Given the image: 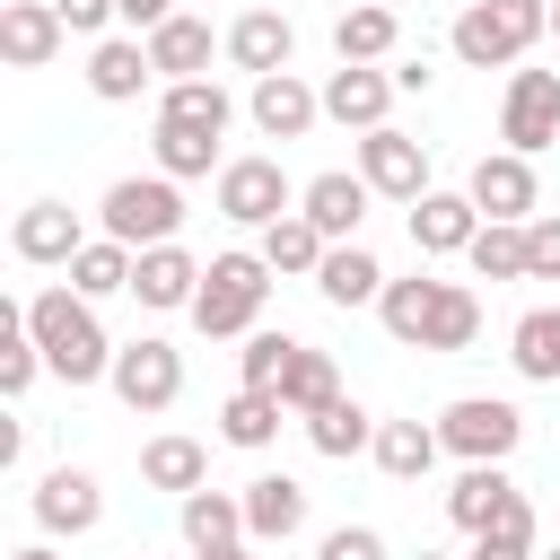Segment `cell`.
<instances>
[{
  "instance_id": "15",
  "label": "cell",
  "mask_w": 560,
  "mask_h": 560,
  "mask_svg": "<svg viewBox=\"0 0 560 560\" xmlns=\"http://www.w3.org/2000/svg\"><path fill=\"white\" fill-rule=\"evenodd\" d=\"M385 105H394V79H385V70H368V61H341V70L324 79V114H332V122H350V131H376V122H385Z\"/></svg>"
},
{
  "instance_id": "7",
  "label": "cell",
  "mask_w": 560,
  "mask_h": 560,
  "mask_svg": "<svg viewBox=\"0 0 560 560\" xmlns=\"http://www.w3.org/2000/svg\"><path fill=\"white\" fill-rule=\"evenodd\" d=\"M219 210H228L236 228H271L280 210H298V192H289L280 158H228V166H219Z\"/></svg>"
},
{
  "instance_id": "36",
  "label": "cell",
  "mask_w": 560,
  "mask_h": 560,
  "mask_svg": "<svg viewBox=\"0 0 560 560\" xmlns=\"http://www.w3.org/2000/svg\"><path fill=\"white\" fill-rule=\"evenodd\" d=\"M306 438H315V455H332V464H341V455H359V446H376V429H368V411H359L350 394H332V402L306 420Z\"/></svg>"
},
{
  "instance_id": "41",
  "label": "cell",
  "mask_w": 560,
  "mask_h": 560,
  "mask_svg": "<svg viewBox=\"0 0 560 560\" xmlns=\"http://www.w3.org/2000/svg\"><path fill=\"white\" fill-rule=\"evenodd\" d=\"M35 368H44V341H35V332H26V306H18V315H9V324H0V394H9V402H18V394H26V385H35Z\"/></svg>"
},
{
  "instance_id": "24",
  "label": "cell",
  "mask_w": 560,
  "mask_h": 560,
  "mask_svg": "<svg viewBox=\"0 0 560 560\" xmlns=\"http://www.w3.org/2000/svg\"><path fill=\"white\" fill-rule=\"evenodd\" d=\"M508 499H516V481H508L499 464H464V472H455V490H446V516H455L464 534H481Z\"/></svg>"
},
{
  "instance_id": "47",
  "label": "cell",
  "mask_w": 560,
  "mask_h": 560,
  "mask_svg": "<svg viewBox=\"0 0 560 560\" xmlns=\"http://www.w3.org/2000/svg\"><path fill=\"white\" fill-rule=\"evenodd\" d=\"M201 560H254V551H245V542H228V551H201Z\"/></svg>"
},
{
  "instance_id": "30",
  "label": "cell",
  "mask_w": 560,
  "mask_h": 560,
  "mask_svg": "<svg viewBox=\"0 0 560 560\" xmlns=\"http://www.w3.org/2000/svg\"><path fill=\"white\" fill-rule=\"evenodd\" d=\"M228 88L219 79H166V96H158V122H192V131H228Z\"/></svg>"
},
{
  "instance_id": "29",
  "label": "cell",
  "mask_w": 560,
  "mask_h": 560,
  "mask_svg": "<svg viewBox=\"0 0 560 560\" xmlns=\"http://www.w3.org/2000/svg\"><path fill=\"white\" fill-rule=\"evenodd\" d=\"M149 61H158L166 79H201V70H210V26L175 9V18H166V26L149 35Z\"/></svg>"
},
{
  "instance_id": "40",
  "label": "cell",
  "mask_w": 560,
  "mask_h": 560,
  "mask_svg": "<svg viewBox=\"0 0 560 560\" xmlns=\"http://www.w3.org/2000/svg\"><path fill=\"white\" fill-rule=\"evenodd\" d=\"M472 332H481V298L472 289H438V315H429V341L420 350H472Z\"/></svg>"
},
{
  "instance_id": "46",
  "label": "cell",
  "mask_w": 560,
  "mask_h": 560,
  "mask_svg": "<svg viewBox=\"0 0 560 560\" xmlns=\"http://www.w3.org/2000/svg\"><path fill=\"white\" fill-rule=\"evenodd\" d=\"M122 9V26H140V35H158L166 18H175V0H114Z\"/></svg>"
},
{
  "instance_id": "14",
  "label": "cell",
  "mask_w": 560,
  "mask_h": 560,
  "mask_svg": "<svg viewBox=\"0 0 560 560\" xmlns=\"http://www.w3.org/2000/svg\"><path fill=\"white\" fill-rule=\"evenodd\" d=\"M289 52H298V26H289L280 9H245V18L228 26V61H236V70H254V79L289 70Z\"/></svg>"
},
{
  "instance_id": "33",
  "label": "cell",
  "mask_w": 560,
  "mask_h": 560,
  "mask_svg": "<svg viewBox=\"0 0 560 560\" xmlns=\"http://www.w3.org/2000/svg\"><path fill=\"white\" fill-rule=\"evenodd\" d=\"M394 35H402L394 9H341V18H332V52H341V61H385Z\"/></svg>"
},
{
  "instance_id": "11",
  "label": "cell",
  "mask_w": 560,
  "mask_h": 560,
  "mask_svg": "<svg viewBox=\"0 0 560 560\" xmlns=\"http://www.w3.org/2000/svg\"><path fill=\"white\" fill-rule=\"evenodd\" d=\"M61 9L52 0H9L0 9V52H9V70H44L52 52H61Z\"/></svg>"
},
{
  "instance_id": "3",
  "label": "cell",
  "mask_w": 560,
  "mask_h": 560,
  "mask_svg": "<svg viewBox=\"0 0 560 560\" xmlns=\"http://www.w3.org/2000/svg\"><path fill=\"white\" fill-rule=\"evenodd\" d=\"M534 35H551V9H542V0H472V9L455 18V61L508 70Z\"/></svg>"
},
{
  "instance_id": "31",
  "label": "cell",
  "mask_w": 560,
  "mask_h": 560,
  "mask_svg": "<svg viewBox=\"0 0 560 560\" xmlns=\"http://www.w3.org/2000/svg\"><path fill=\"white\" fill-rule=\"evenodd\" d=\"M324 245H332V236H324L306 210H280V219L262 228V262H271V271H315V262H324Z\"/></svg>"
},
{
  "instance_id": "49",
  "label": "cell",
  "mask_w": 560,
  "mask_h": 560,
  "mask_svg": "<svg viewBox=\"0 0 560 560\" xmlns=\"http://www.w3.org/2000/svg\"><path fill=\"white\" fill-rule=\"evenodd\" d=\"M551 35H560V0H551Z\"/></svg>"
},
{
  "instance_id": "32",
  "label": "cell",
  "mask_w": 560,
  "mask_h": 560,
  "mask_svg": "<svg viewBox=\"0 0 560 560\" xmlns=\"http://www.w3.org/2000/svg\"><path fill=\"white\" fill-rule=\"evenodd\" d=\"M438 429H420V420H385L376 429V464H385V481H420L429 464H438Z\"/></svg>"
},
{
  "instance_id": "23",
  "label": "cell",
  "mask_w": 560,
  "mask_h": 560,
  "mask_svg": "<svg viewBox=\"0 0 560 560\" xmlns=\"http://www.w3.org/2000/svg\"><path fill=\"white\" fill-rule=\"evenodd\" d=\"M131 271H140V254H131L122 236H88V245L70 254V289H79V298H114V289H131Z\"/></svg>"
},
{
  "instance_id": "50",
  "label": "cell",
  "mask_w": 560,
  "mask_h": 560,
  "mask_svg": "<svg viewBox=\"0 0 560 560\" xmlns=\"http://www.w3.org/2000/svg\"><path fill=\"white\" fill-rule=\"evenodd\" d=\"M420 560H438V551H420Z\"/></svg>"
},
{
  "instance_id": "45",
  "label": "cell",
  "mask_w": 560,
  "mask_h": 560,
  "mask_svg": "<svg viewBox=\"0 0 560 560\" xmlns=\"http://www.w3.org/2000/svg\"><path fill=\"white\" fill-rule=\"evenodd\" d=\"M52 9H61V26H70V35H105V18H122L114 0H52Z\"/></svg>"
},
{
  "instance_id": "5",
  "label": "cell",
  "mask_w": 560,
  "mask_h": 560,
  "mask_svg": "<svg viewBox=\"0 0 560 560\" xmlns=\"http://www.w3.org/2000/svg\"><path fill=\"white\" fill-rule=\"evenodd\" d=\"M438 438H446V455H464V464H508L516 438H525V411L499 402V394H464V402H446Z\"/></svg>"
},
{
  "instance_id": "20",
  "label": "cell",
  "mask_w": 560,
  "mask_h": 560,
  "mask_svg": "<svg viewBox=\"0 0 560 560\" xmlns=\"http://www.w3.org/2000/svg\"><path fill=\"white\" fill-rule=\"evenodd\" d=\"M298 525H306V490H298L289 472L245 481V534H254V542H289Z\"/></svg>"
},
{
  "instance_id": "16",
  "label": "cell",
  "mask_w": 560,
  "mask_h": 560,
  "mask_svg": "<svg viewBox=\"0 0 560 560\" xmlns=\"http://www.w3.org/2000/svg\"><path fill=\"white\" fill-rule=\"evenodd\" d=\"M9 245H18V262H70L88 236H79V210L70 201H26L18 228H9Z\"/></svg>"
},
{
  "instance_id": "1",
  "label": "cell",
  "mask_w": 560,
  "mask_h": 560,
  "mask_svg": "<svg viewBox=\"0 0 560 560\" xmlns=\"http://www.w3.org/2000/svg\"><path fill=\"white\" fill-rule=\"evenodd\" d=\"M26 332L44 341V368H52L61 385L114 376V341H105V324H96V298H79V289H35V298H26Z\"/></svg>"
},
{
  "instance_id": "34",
  "label": "cell",
  "mask_w": 560,
  "mask_h": 560,
  "mask_svg": "<svg viewBox=\"0 0 560 560\" xmlns=\"http://www.w3.org/2000/svg\"><path fill=\"white\" fill-rule=\"evenodd\" d=\"M464 254L481 280H525V219H481V236Z\"/></svg>"
},
{
  "instance_id": "22",
  "label": "cell",
  "mask_w": 560,
  "mask_h": 560,
  "mask_svg": "<svg viewBox=\"0 0 560 560\" xmlns=\"http://www.w3.org/2000/svg\"><path fill=\"white\" fill-rule=\"evenodd\" d=\"M315 289H324L332 306H368V298H385V271H376V254H368V245H324Z\"/></svg>"
},
{
  "instance_id": "38",
  "label": "cell",
  "mask_w": 560,
  "mask_h": 560,
  "mask_svg": "<svg viewBox=\"0 0 560 560\" xmlns=\"http://www.w3.org/2000/svg\"><path fill=\"white\" fill-rule=\"evenodd\" d=\"M201 446L192 438H149L140 446V481H158V490H201Z\"/></svg>"
},
{
  "instance_id": "27",
  "label": "cell",
  "mask_w": 560,
  "mask_h": 560,
  "mask_svg": "<svg viewBox=\"0 0 560 560\" xmlns=\"http://www.w3.org/2000/svg\"><path fill=\"white\" fill-rule=\"evenodd\" d=\"M438 289H446V280H420V271H411V280H385V298H376L385 332L420 350V341H429V315H438Z\"/></svg>"
},
{
  "instance_id": "35",
  "label": "cell",
  "mask_w": 560,
  "mask_h": 560,
  "mask_svg": "<svg viewBox=\"0 0 560 560\" xmlns=\"http://www.w3.org/2000/svg\"><path fill=\"white\" fill-rule=\"evenodd\" d=\"M332 394H341V376H332V359L298 341V359H289V376H280V402H289L298 420H315V411H324Z\"/></svg>"
},
{
  "instance_id": "17",
  "label": "cell",
  "mask_w": 560,
  "mask_h": 560,
  "mask_svg": "<svg viewBox=\"0 0 560 560\" xmlns=\"http://www.w3.org/2000/svg\"><path fill=\"white\" fill-rule=\"evenodd\" d=\"M315 114H324V96H315L306 79H289V70L254 79V122H262L271 140H306V131H315Z\"/></svg>"
},
{
  "instance_id": "8",
  "label": "cell",
  "mask_w": 560,
  "mask_h": 560,
  "mask_svg": "<svg viewBox=\"0 0 560 560\" xmlns=\"http://www.w3.org/2000/svg\"><path fill=\"white\" fill-rule=\"evenodd\" d=\"M359 175H368L385 201H420V192H429V149H420L411 131L376 122V131H359Z\"/></svg>"
},
{
  "instance_id": "12",
  "label": "cell",
  "mask_w": 560,
  "mask_h": 560,
  "mask_svg": "<svg viewBox=\"0 0 560 560\" xmlns=\"http://www.w3.org/2000/svg\"><path fill=\"white\" fill-rule=\"evenodd\" d=\"M464 192L481 201V219H534V158H525V149H499V158L472 166Z\"/></svg>"
},
{
  "instance_id": "19",
  "label": "cell",
  "mask_w": 560,
  "mask_h": 560,
  "mask_svg": "<svg viewBox=\"0 0 560 560\" xmlns=\"http://www.w3.org/2000/svg\"><path fill=\"white\" fill-rule=\"evenodd\" d=\"M149 79H158V61H149V44H131V35H105V44L88 52V88H96L105 105H131Z\"/></svg>"
},
{
  "instance_id": "6",
  "label": "cell",
  "mask_w": 560,
  "mask_h": 560,
  "mask_svg": "<svg viewBox=\"0 0 560 560\" xmlns=\"http://www.w3.org/2000/svg\"><path fill=\"white\" fill-rule=\"evenodd\" d=\"M499 140H508V149H525V158L560 140V70H516V79H508Z\"/></svg>"
},
{
  "instance_id": "2",
  "label": "cell",
  "mask_w": 560,
  "mask_h": 560,
  "mask_svg": "<svg viewBox=\"0 0 560 560\" xmlns=\"http://www.w3.org/2000/svg\"><path fill=\"white\" fill-rule=\"evenodd\" d=\"M262 298H271V262H262V254H210V271H201V298H192V324H201L210 341H228V332H254Z\"/></svg>"
},
{
  "instance_id": "48",
  "label": "cell",
  "mask_w": 560,
  "mask_h": 560,
  "mask_svg": "<svg viewBox=\"0 0 560 560\" xmlns=\"http://www.w3.org/2000/svg\"><path fill=\"white\" fill-rule=\"evenodd\" d=\"M9 560H61V551H44V542H26V551H9Z\"/></svg>"
},
{
  "instance_id": "44",
  "label": "cell",
  "mask_w": 560,
  "mask_h": 560,
  "mask_svg": "<svg viewBox=\"0 0 560 560\" xmlns=\"http://www.w3.org/2000/svg\"><path fill=\"white\" fill-rule=\"evenodd\" d=\"M315 560H385V534H376V525H332V534L315 542Z\"/></svg>"
},
{
  "instance_id": "39",
  "label": "cell",
  "mask_w": 560,
  "mask_h": 560,
  "mask_svg": "<svg viewBox=\"0 0 560 560\" xmlns=\"http://www.w3.org/2000/svg\"><path fill=\"white\" fill-rule=\"evenodd\" d=\"M472 560H534V508H525V490L472 534Z\"/></svg>"
},
{
  "instance_id": "10",
  "label": "cell",
  "mask_w": 560,
  "mask_h": 560,
  "mask_svg": "<svg viewBox=\"0 0 560 560\" xmlns=\"http://www.w3.org/2000/svg\"><path fill=\"white\" fill-rule=\"evenodd\" d=\"M96 516H105V490H96V472L61 464V472H44V481H35V525H44V534H88Z\"/></svg>"
},
{
  "instance_id": "42",
  "label": "cell",
  "mask_w": 560,
  "mask_h": 560,
  "mask_svg": "<svg viewBox=\"0 0 560 560\" xmlns=\"http://www.w3.org/2000/svg\"><path fill=\"white\" fill-rule=\"evenodd\" d=\"M289 359H298V341H289V332H254V341L236 350V376H245V385H271V394H280Z\"/></svg>"
},
{
  "instance_id": "18",
  "label": "cell",
  "mask_w": 560,
  "mask_h": 560,
  "mask_svg": "<svg viewBox=\"0 0 560 560\" xmlns=\"http://www.w3.org/2000/svg\"><path fill=\"white\" fill-rule=\"evenodd\" d=\"M131 298H140V306H192V298H201V262H192L184 245H140Z\"/></svg>"
},
{
  "instance_id": "26",
  "label": "cell",
  "mask_w": 560,
  "mask_h": 560,
  "mask_svg": "<svg viewBox=\"0 0 560 560\" xmlns=\"http://www.w3.org/2000/svg\"><path fill=\"white\" fill-rule=\"evenodd\" d=\"M508 359H516V376H534V385H560V306H534V315H516V332H508Z\"/></svg>"
},
{
  "instance_id": "4",
  "label": "cell",
  "mask_w": 560,
  "mask_h": 560,
  "mask_svg": "<svg viewBox=\"0 0 560 560\" xmlns=\"http://www.w3.org/2000/svg\"><path fill=\"white\" fill-rule=\"evenodd\" d=\"M105 236H122L131 254L140 245H175V228H184V192H175V175H122V184H105Z\"/></svg>"
},
{
  "instance_id": "43",
  "label": "cell",
  "mask_w": 560,
  "mask_h": 560,
  "mask_svg": "<svg viewBox=\"0 0 560 560\" xmlns=\"http://www.w3.org/2000/svg\"><path fill=\"white\" fill-rule=\"evenodd\" d=\"M525 280H560V219H525Z\"/></svg>"
},
{
  "instance_id": "28",
  "label": "cell",
  "mask_w": 560,
  "mask_h": 560,
  "mask_svg": "<svg viewBox=\"0 0 560 560\" xmlns=\"http://www.w3.org/2000/svg\"><path fill=\"white\" fill-rule=\"evenodd\" d=\"M280 411H289V402H280L271 385H236L228 411H219V438H228V446H271V438H280Z\"/></svg>"
},
{
  "instance_id": "51",
  "label": "cell",
  "mask_w": 560,
  "mask_h": 560,
  "mask_svg": "<svg viewBox=\"0 0 560 560\" xmlns=\"http://www.w3.org/2000/svg\"><path fill=\"white\" fill-rule=\"evenodd\" d=\"M542 560H560V551H542Z\"/></svg>"
},
{
  "instance_id": "9",
  "label": "cell",
  "mask_w": 560,
  "mask_h": 560,
  "mask_svg": "<svg viewBox=\"0 0 560 560\" xmlns=\"http://www.w3.org/2000/svg\"><path fill=\"white\" fill-rule=\"evenodd\" d=\"M114 394L131 402V411H166L175 394H184V350H166V341H122L114 350Z\"/></svg>"
},
{
  "instance_id": "21",
  "label": "cell",
  "mask_w": 560,
  "mask_h": 560,
  "mask_svg": "<svg viewBox=\"0 0 560 560\" xmlns=\"http://www.w3.org/2000/svg\"><path fill=\"white\" fill-rule=\"evenodd\" d=\"M368 175H315L306 192H298V210L324 228V236H359V219H368Z\"/></svg>"
},
{
  "instance_id": "37",
  "label": "cell",
  "mask_w": 560,
  "mask_h": 560,
  "mask_svg": "<svg viewBox=\"0 0 560 560\" xmlns=\"http://www.w3.org/2000/svg\"><path fill=\"white\" fill-rule=\"evenodd\" d=\"M219 166V131H192V122H158V175H210Z\"/></svg>"
},
{
  "instance_id": "25",
  "label": "cell",
  "mask_w": 560,
  "mask_h": 560,
  "mask_svg": "<svg viewBox=\"0 0 560 560\" xmlns=\"http://www.w3.org/2000/svg\"><path fill=\"white\" fill-rule=\"evenodd\" d=\"M184 542H192V551L245 542V499H228V490H184Z\"/></svg>"
},
{
  "instance_id": "13",
  "label": "cell",
  "mask_w": 560,
  "mask_h": 560,
  "mask_svg": "<svg viewBox=\"0 0 560 560\" xmlns=\"http://www.w3.org/2000/svg\"><path fill=\"white\" fill-rule=\"evenodd\" d=\"M481 236V201L472 192H420L411 201V245L420 254H464Z\"/></svg>"
}]
</instances>
